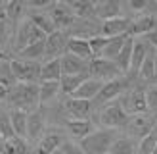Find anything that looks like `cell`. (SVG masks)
<instances>
[{"label": "cell", "mask_w": 157, "mask_h": 154, "mask_svg": "<svg viewBox=\"0 0 157 154\" xmlns=\"http://www.w3.org/2000/svg\"><path fill=\"white\" fill-rule=\"evenodd\" d=\"M8 102L13 108L31 112L40 104V89L36 83H15L13 87H10Z\"/></svg>", "instance_id": "cell-1"}, {"label": "cell", "mask_w": 157, "mask_h": 154, "mask_svg": "<svg viewBox=\"0 0 157 154\" xmlns=\"http://www.w3.org/2000/svg\"><path fill=\"white\" fill-rule=\"evenodd\" d=\"M115 141V129H98V131H92L90 135H86L84 139H81V144L82 150L86 154H109V148Z\"/></svg>", "instance_id": "cell-2"}, {"label": "cell", "mask_w": 157, "mask_h": 154, "mask_svg": "<svg viewBox=\"0 0 157 154\" xmlns=\"http://www.w3.org/2000/svg\"><path fill=\"white\" fill-rule=\"evenodd\" d=\"M128 120H130V114L124 110L121 98H115L111 102H107L104 106V110H101V114H100V123L104 127H109V129L127 127Z\"/></svg>", "instance_id": "cell-3"}, {"label": "cell", "mask_w": 157, "mask_h": 154, "mask_svg": "<svg viewBox=\"0 0 157 154\" xmlns=\"http://www.w3.org/2000/svg\"><path fill=\"white\" fill-rule=\"evenodd\" d=\"M88 73L94 79H101V81H111V79H117V77L123 75V71L119 69V66H117V62L104 58V56H94L90 60Z\"/></svg>", "instance_id": "cell-4"}, {"label": "cell", "mask_w": 157, "mask_h": 154, "mask_svg": "<svg viewBox=\"0 0 157 154\" xmlns=\"http://www.w3.org/2000/svg\"><path fill=\"white\" fill-rule=\"evenodd\" d=\"M46 37H48V35H46L42 29H38L31 19H25V21L19 23L17 31H15L13 48H15V52H19V50L25 48V46L33 44V43H36V41H44Z\"/></svg>", "instance_id": "cell-5"}, {"label": "cell", "mask_w": 157, "mask_h": 154, "mask_svg": "<svg viewBox=\"0 0 157 154\" xmlns=\"http://www.w3.org/2000/svg\"><path fill=\"white\" fill-rule=\"evenodd\" d=\"M12 71L17 83H36L40 81V64L35 60H10Z\"/></svg>", "instance_id": "cell-6"}, {"label": "cell", "mask_w": 157, "mask_h": 154, "mask_svg": "<svg viewBox=\"0 0 157 154\" xmlns=\"http://www.w3.org/2000/svg\"><path fill=\"white\" fill-rule=\"evenodd\" d=\"M121 102L124 106V110L130 116L132 114H146L150 110V108H147V100H146V89L140 87V85L127 91V95L121 96Z\"/></svg>", "instance_id": "cell-7"}, {"label": "cell", "mask_w": 157, "mask_h": 154, "mask_svg": "<svg viewBox=\"0 0 157 154\" xmlns=\"http://www.w3.org/2000/svg\"><path fill=\"white\" fill-rule=\"evenodd\" d=\"M127 87H128V77H127V79H123V75L117 77V79L105 81L104 87H101L100 92L96 95V98H94V102H96V104H107V102H111V100L119 98L121 92H124Z\"/></svg>", "instance_id": "cell-8"}, {"label": "cell", "mask_w": 157, "mask_h": 154, "mask_svg": "<svg viewBox=\"0 0 157 154\" xmlns=\"http://www.w3.org/2000/svg\"><path fill=\"white\" fill-rule=\"evenodd\" d=\"M48 14H50V18H52V21H54V25H56L58 31L69 29L75 23V12L69 8V4L59 2L56 6H52V10Z\"/></svg>", "instance_id": "cell-9"}, {"label": "cell", "mask_w": 157, "mask_h": 154, "mask_svg": "<svg viewBox=\"0 0 157 154\" xmlns=\"http://www.w3.org/2000/svg\"><path fill=\"white\" fill-rule=\"evenodd\" d=\"M65 52H67V38L61 31H54L46 37V52H44L46 60L61 58Z\"/></svg>", "instance_id": "cell-10"}, {"label": "cell", "mask_w": 157, "mask_h": 154, "mask_svg": "<svg viewBox=\"0 0 157 154\" xmlns=\"http://www.w3.org/2000/svg\"><path fill=\"white\" fill-rule=\"evenodd\" d=\"M127 127L130 131V135H134L138 139H144L155 127V120L150 118V116H146V114H132Z\"/></svg>", "instance_id": "cell-11"}, {"label": "cell", "mask_w": 157, "mask_h": 154, "mask_svg": "<svg viewBox=\"0 0 157 154\" xmlns=\"http://www.w3.org/2000/svg\"><path fill=\"white\" fill-rule=\"evenodd\" d=\"M44 112L40 108H35V110H31L29 116H27V139L29 141L36 143L38 139L44 135Z\"/></svg>", "instance_id": "cell-12"}, {"label": "cell", "mask_w": 157, "mask_h": 154, "mask_svg": "<svg viewBox=\"0 0 157 154\" xmlns=\"http://www.w3.org/2000/svg\"><path fill=\"white\" fill-rule=\"evenodd\" d=\"M65 110H67V116H69V118H73V120H90L92 100L71 96L65 102Z\"/></svg>", "instance_id": "cell-13"}, {"label": "cell", "mask_w": 157, "mask_h": 154, "mask_svg": "<svg viewBox=\"0 0 157 154\" xmlns=\"http://www.w3.org/2000/svg\"><path fill=\"white\" fill-rule=\"evenodd\" d=\"M147 52H150V48L146 46V43L142 41V38H134V48H132V58H130V67H128V81L134 79V77H138L140 73V67H142L144 60L147 56Z\"/></svg>", "instance_id": "cell-14"}, {"label": "cell", "mask_w": 157, "mask_h": 154, "mask_svg": "<svg viewBox=\"0 0 157 154\" xmlns=\"http://www.w3.org/2000/svg\"><path fill=\"white\" fill-rule=\"evenodd\" d=\"M61 144H63L61 133H58V131H48V133H44L38 139L33 154H52V152H56Z\"/></svg>", "instance_id": "cell-15"}, {"label": "cell", "mask_w": 157, "mask_h": 154, "mask_svg": "<svg viewBox=\"0 0 157 154\" xmlns=\"http://www.w3.org/2000/svg\"><path fill=\"white\" fill-rule=\"evenodd\" d=\"M130 19L128 18H113V19H105L104 23H101V35H105V37H117V35H124V33H128V29H130Z\"/></svg>", "instance_id": "cell-16"}, {"label": "cell", "mask_w": 157, "mask_h": 154, "mask_svg": "<svg viewBox=\"0 0 157 154\" xmlns=\"http://www.w3.org/2000/svg\"><path fill=\"white\" fill-rule=\"evenodd\" d=\"M61 71H63V75L84 73V71H88V66H86V62L82 58L75 56L71 52H65L63 56H61Z\"/></svg>", "instance_id": "cell-17"}, {"label": "cell", "mask_w": 157, "mask_h": 154, "mask_svg": "<svg viewBox=\"0 0 157 154\" xmlns=\"http://www.w3.org/2000/svg\"><path fill=\"white\" fill-rule=\"evenodd\" d=\"M67 52H71V54H75V56L82 58V60H92L94 58L88 38H82V37H69L67 38Z\"/></svg>", "instance_id": "cell-18"}, {"label": "cell", "mask_w": 157, "mask_h": 154, "mask_svg": "<svg viewBox=\"0 0 157 154\" xmlns=\"http://www.w3.org/2000/svg\"><path fill=\"white\" fill-rule=\"evenodd\" d=\"M63 71H61V58L46 60L40 66V81H59Z\"/></svg>", "instance_id": "cell-19"}, {"label": "cell", "mask_w": 157, "mask_h": 154, "mask_svg": "<svg viewBox=\"0 0 157 154\" xmlns=\"http://www.w3.org/2000/svg\"><path fill=\"white\" fill-rule=\"evenodd\" d=\"M90 77L88 71H84V73H75V75H61V79H59V87H61V92L67 96H71L73 92L81 87V85L86 81Z\"/></svg>", "instance_id": "cell-20"}, {"label": "cell", "mask_w": 157, "mask_h": 154, "mask_svg": "<svg viewBox=\"0 0 157 154\" xmlns=\"http://www.w3.org/2000/svg\"><path fill=\"white\" fill-rule=\"evenodd\" d=\"M101 87H104V83H101V79H94V77L90 79V77H88V79H86V81L81 85V87H78V89L73 92L71 96H75V98H86V100H94V98H96V95L100 92V89H101Z\"/></svg>", "instance_id": "cell-21"}, {"label": "cell", "mask_w": 157, "mask_h": 154, "mask_svg": "<svg viewBox=\"0 0 157 154\" xmlns=\"http://www.w3.org/2000/svg\"><path fill=\"white\" fill-rule=\"evenodd\" d=\"M96 15L100 19H113L121 15V0H101L96 4Z\"/></svg>", "instance_id": "cell-22"}, {"label": "cell", "mask_w": 157, "mask_h": 154, "mask_svg": "<svg viewBox=\"0 0 157 154\" xmlns=\"http://www.w3.org/2000/svg\"><path fill=\"white\" fill-rule=\"evenodd\" d=\"M6 12H8V18H10L13 35H15V31H17L19 23H21V18L25 15V0H8Z\"/></svg>", "instance_id": "cell-23"}, {"label": "cell", "mask_w": 157, "mask_h": 154, "mask_svg": "<svg viewBox=\"0 0 157 154\" xmlns=\"http://www.w3.org/2000/svg\"><path fill=\"white\" fill-rule=\"evenodd\" d=\"M155 18L153 15H140V18L136 21H132L130 23V29H128V35L130 37H138V35H147L150 31L155 29Z\"/></svg>", "instance_id": "cell-24"}, {"label": "cell", "mask_w": 157, "mask_h": 154, "mask_svg": "<svg viewBox=\"0 0 157 154\" xmlns=\"http://www.w3.org/2000/svg\"><path fill=\"white\" fill-rule=\"evenodd\" d=\"M67 129H69V133H71L75 139H84L86 135H90L92 131H96L94 129V123L90 120H73V118H69L67 121Z\"/></svg>", "instance_id": "cell-25"}, {"label": "cell", "mask_w": 157, "mask_h": 154, "mask_svg": "<svg viewBox=\"0 0 157 154\" xmlns=\"http://www.w3.org/2000/svg\"><path fill=\"white\" fill-rule=\"evenodd\" d=\"M27 116H29V112L19 110V108H13L10 112V121L15 131V137H23V139L27 137Z\"/></svg>", "instance_id": "cell-26"}, {"label": "cell", "mask_w": 157, "mask_h": 154, "mask_svg": "<svg viewBox=\"0 0 157 154\" xmlns=\"http://www.w3.org/2000/svg\"><path fill=\"white\" fill-rule=\"evenodd\" d=\"M132 48H134V38H132V37L128 35V38L124 41V44H123L121 52L117 54V58H115L117 66H119V69H121L123 73H128V67H130V58H132Z\"/></svg>", "instance_id": "cell-27"}, {"label": "cell", "mask_w": 157, "mask_h": 154, "mask_svg": "<svg viewBox=\"0 0 157 154\" xmlns=\"http://www.w3.org/2000/svg\"><path fill=\"white\" fill-rule=\"evenodd\" d=\"M44 52H46V38L44 41H36V43H33V44H29V46H25L23 50H19L17 54L23 58V60H40V58H44Z\"/></svg>", "instance_id": "cell-28"}, {"label": "cell", "mask_w": 157, "mask_h": 154, "mask_svg": "<svg viewBox=\"0 0 157 154\" xmlns=\"http://www.w3.org/2000/svg\"><path fill=\"white\" fill-rule=\"evenodd\" d=\"M29 19L33 21L38 29H42L46 35H50V33H54V31H58L56 25H54V21H52V18H50V14H44V12H31V14H29Z\"/></svg>", "instance_id": "cell-29"}, {"label": "cell", "mask_w": 157, "mask_h": 154, "mask_svg": "<svg viewBox=\"0 0 157 154\" xmlns=\"http://www.w3.org/2000/svg\"><path fill=\"white\" fill-rule=\"evenodd\" d=\"M67 4L75 12V15H78V18H90V15H96V6H94L90 0H67Z\"/></svg>", "instance_id": "cell-30"}, {"label": "cell", "mask_w": 157, "mask_h": 154, "mask_svg": "<svg viewBox=\"0 0 157 154\" xmlns=\"http://www.w3.org/2000/svg\"><path fill=\"white\" fill-rule=\"evenodd\" d=\"M109 154H136V143L128 137H119L113 141Z\"/></svg>", "instance_id": "cell-31"}, {"label": "cell", "mask_w": 157, "mask_h": 154, "mask_svg": "<svg viewBox=\"0 0 157 154\" xmlns=\"http://www.w3.org/2000/svg\"><path fill=\"white\" fill-rule=\"evenodd\" d=\"M127 38H128V33L111 37V41L107 43V46L104 48V52H101V56H104V58H109V60H115L117 54L121 52V48H123V44H124V41H127Z\"/></svg>", "instance_id": "cell-32"}, {"label": "cell", "mask_w": 157, "mask_h": 154, "mask_svg": "<svg viewBox=\"0 0 157 154\" xmlns=\"http://www.w3.org/2000/svg\"><path fill=\"white\" fill-rule=\"evenodd\" d=\"M140 79L144 81H157V73H155V64H153V46L150 48L147 52V56L144 60L142 67H140V73H138Z\"/></svg>", "instance_id": "cell-33"}, {"label": "cell", "mask_w": 157, "mask_h": 154, "mask_svg": "<svg viewBox=\"0 0 157 154\" xmlns=\"http://www.w3.org/2000/svg\"><path fill=\"white\" fill-rule=\"evenodd\" d=\"M38 89H40V104L56 98V95L61 91L59 81H40L38 83Z\"/></svg>", "instance_id": "cell-34"}, {"label": "cell", "mask_w": 157, "mask_h": 154, "mask_svg": "<svg viewBox=\"0 0 157 154\" xmlns=\"http://www.w3.org/2000/svg\"><path fill=\"white\" fill-rule=\"evenodd\" d=\"M155 146H157V127H153L144 139H140L138 154H153Z\"/></svg>", "instance_id": "cell-35"}, {"label": "cell", "mask_w": 157, "mask_h": 154, "mask_svg": "<svg viewBox=\"0 0 157 154\" xmlns=\"http://www.w3.org/2000/svg\"><path fill=\"white\" fill-rule=\"evenodd\" d=\"M0 83L6 85V87H13L15 83V77H13V71H12V62L10 60H0Z\"/></svg>", "instance_id": "cell-36"}, {"label": "cell", "mask_w": 157, "mask_h": 154, "mask_svg": "<svg viewBox=\"0 0 157 154\" xmlns=\"http://www.w3.org/2000/svg\"><path fill=\"white\" fill-rule=\"evenodd\" d=\"M10 33H13V29H12L10 18H8L6 6H4V8L0 6V46L6 44V41H8V37H10Z\"/></svg>", "instance_id": "cell-37"}, {"label": "cell", "mask_w": 157, "mask_h": 154, "mask_svg": "<svg viewBox=\"0 0 157 154\" xmlns=\"http://www.w3.org/2000/svg\"><path fill=\"white\" fill-rule=\"evenodd\" d=\"M111 41V37H105V35H94L88 38V43H90V48H92V54L94 56H101V52H104V48L107 46V43Z\"/></svg>", "instance_id": "cell-38"}, {"label": "cell", "mask_w": 157, "mask_h": 154, "mask_svg": "<svg viewBox=\"0 0 157 154\" xmlns=\"http://www.w3.org/2000/svg\"><path fill=\"white\" fill-rule=\"evenodd\" d=\"M0 135H2V141H10V139L15 137V131L12 127L10 116H0Z\"/></svg>", "instance_id": "cell-39"}, {"label": "cell", "mask_w": 157, "mask_h": 154, "mask_svg": "<svg viewBox=\"0 0 157 154\" xmlns=\"http://www.w3.org/2000/svg\"><path fill=\"white\" fill-rule=\"evenodd\" d=\"M146 100H147V108L151 112H157V85L146 89Z\"/></svg>", "instance_id": "cell-40"}, {"label": "cell", "mask_w": 157, "mask_h": 154, "mask_svg": "<svg viewBox=\"0 0 157 154\" xmlns=\"http://www.w3.org/2000/svg\"><path fill=\"white\" fill-rule=\"evenodd\" d=\"M61 150L65 154H86L81 144H73V143H63L61 144Z\"/></svg>", "instance_id": "cell-41"}, {"label": "cell", "mask_w": 157, "mask_h": 154, "mask_svg": "<svg viewBox=\"0 0 157 154\" xmlns=\"http://www.w3.org/2000/svg\"><path fill=\"white\" fill-rule=\"evenodd\" d=\"M13 144H15V152L17 154H29V146L23 137H13Z\"/></svg>", "instance_id": "cell-42"}, {"label": "cell", "mask_w": 157, "mask_h": 154, "mask_svg": "<svg viewBox=\"0 0 157 154\" xmlns=\"http://www.w3.org/2000/svg\"><path fill=\"white\" fill-rule=\"evenodd\" d=\"M128 6L132 12H144L150 6V0H128Z\"/></svg>", "instance_id": "cell-43"}, {"label": "cell", "mask_w": 157, "mask_h": 154, "mask_svg": "<svg viewBox=\"0 0 157 154\" xmlns=\"http://www.w3.org/2000/svg\"><path fill=\"white\" fill-rule=\"evenodd\" d=\"M27 4H29L31 8H46V6L52 4V0H29Z\"/></svg>", "instance_id": "cell-44"}, {"label": "cell", "mask_w": 157, "mask_h": 154, "mask_svg": "<svg viewBox=\"0 0 157 154\" xmlns=\"http://www.w3.org/2000/svg\"><path fill=\"white\" fill-rule=\"evenodd\" d=\"M144 41H147L153 48H157V31H150L147 35H144Z\"/></svg>", "instance_id": "cell-45"}, {"label": "cell", "mask_w": 157, "mask_h": 154, "mask_svg": "<svg viewBox=\"0 0 157 154\" xmlns=\"http://www.w3.org/2000/svg\"><path fill=\"white\" fill-rule=\"evenodd\" d=\"M8 92H10V87H6V85H2V83H0V100L8 98Z\"/></svg>", "instance_id": "cell-46"}, {"label": "cell", "mask_w": 157, "mask_h": 154, "mask_svg": "<svg viewBox=\"0 0 157 154\" xmlns=\"http://www.w3.org/2000/svg\"><path fill=\"white\" fill-rule=\"evenodd\" d=\"M153 64H155V73H157V48H153Z\"/></svg>", "instance_id": "cell-47"}, {"label": "cell", "mask_w": 157, "mask_h": 154, "mask_svg": "<svg viewBox=\"0 0 157 154\" xmlns=\"http://www.w3.org/2000/svg\"><path fill=\"white\" fill-rule=\"evenodd\" d=\"M6 58H8V56H6V52L2 50V46H0V60H6Z\"/></svg>", "instance_id": "cell-48"}, {"label": "cell", "mask_w": 157, "mask_h": 154, "mask_svg": "<svg viewBox=\"0 0 157 154\" xmlns=\"http://www.w3.org/2000/svg\"><path fill=\"white\" fill-rule=\"evenodd\" d=\"M52 154H65V152H63V150H61V146H59V148H58L56 152H52Z\"/></svg>", "instance_id": "cell-49"}, {"label": "cell", "mask_w": 157, "mask_h": 154, "mask_svg": "<svg viewBox=\"0 0 157 154\" xmlns=\"http://www.w3.org/2000/svg\"><path fill=\"white\" fill-rule=\"evenodd\" d=\"M90 2H92L94 6H96V4H100V2H101V0H90Z\"/></svg>", "instance_id": "cell-50"}, {"label": "cell", "mask_w": 157, "mask_h": 154, "mask_svg": "<svg viewBox=\"0 0 157 154\" xmlns=\"http://www.w3.org/2000/svg\"><path fill=\"white\" fill-rule=\"evenodd\" d=\"M0 154H2V143H0Z\"/></svg>", "instance_id": "cell-51"}, {"label": "cell", "mask_w": 157, "mask_h": 154, "mask_svg": "<svg viewBox=\"0 0 157 154\" xmlns=\"http://www.w3.org/2000/svg\"><path fill=\"white\" fill-rule=\"evenodd\" d=\"M153 154H157V146H155V150H153Z\"/></svg>", "instance_id": "cell-52"}]
</instances>
